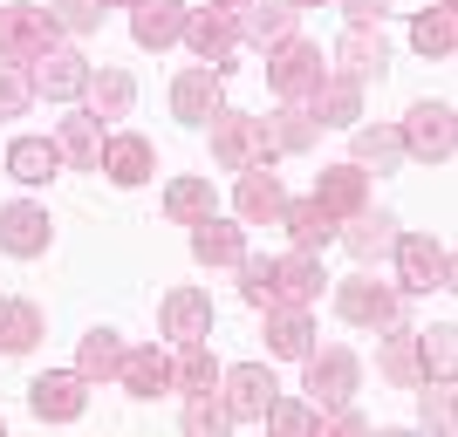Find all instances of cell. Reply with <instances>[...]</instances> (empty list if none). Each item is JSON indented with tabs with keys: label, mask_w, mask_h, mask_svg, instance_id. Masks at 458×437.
Listing matches in <instances>:
<instances>
[{
	"label": "cell",
	"mask_w": 458,
	"mask_h": 437,
	"mask_svg": "<svg viewBox=\"0 0 458 437\" xmlns=\"http://www.w3.org/2000/svg\"><path fill=\"white\" fill-rule=\"evenodd\" d=\"M322 76H328V62H322V48H315V41L281 35V41L267 48V82H274V96H281V103H308V96L322 89Z\"/></svg>",
	"instance_id": "cell-1"
},
{
	"label": "cell",
	"mask_w": 458,
	"mask_h": 437,
	"mask_svg": "<svg viewBox=\"0 0 458 437\" xmlns=\"http://www.w3.org/2000/svg\"><path fill=\"white\" fill-rule=\"evenodd\" d=\"M206 123H212V157H219L226 172L274 164V144H267V130H260V116H240V110H226V103H219Z\"/></svg>",
	"instance_id": "cell-2"
},
{
	"label": "cell",
	"mask_w": 458,
	"mask_h": 437,
	"mask_svg": "<svg viewBox=\"0 0 458 437\" xmlns=\"http://www.w3.org/2000/svg\"><path fill=\"white\" fill-rule=\"evenodd\" d=\"M308 403H315V410H343L349 397H356V382H363V362L349 356V349H308Z\"/></svg>",
	"instance_id": "cell-3"
},
{
	"label": "cell",
	"mask_w": 458,
	"mask_h": 437,
	"mask_svg": "<svg viewBox=\"0 0 458 437\" xmlns=\"http://www.w3.org/2000/svg\"><path fill=\"white\" fill-rule=\"evenodd\" d=\"M55 14H48V7H0V62H21V69H28V62L35 55H48V48H55Z\"/></svg>",
	"instance_id": "cell-4"
},
{
	"label": "cell",
	"mask_w": 458,
	"mask_h": 437,
	"mask_svg": "<svg viewBox=\"0 0 458 437\" xmlns=\"http://www.w3.org/2000/svg\"><path fill=\"white\" fill-rule=\"evenodd\" d=\"M335 315H343V322H356V328H390V322H403V294H397L390 281L356 273V281L335 287Z\"/></svg>",
	"instance_id": "cell-5"
},
{
	"label": "cell",
	"mask_w": 458,
	"mask_h": 437,
	"mask_svg": "<svg viewBox=\"0 0 458 437\" xmlns=\"http://www.w3.org/2000/svg\"><path fill=\"white\" fill-rule=\"evenodd\" d=\"M178 41H191V48H199V55H206L212 69L226 76L233 55H240V14H233V7H206V14H185V35H178Z\"/></svg>",
	"instance_id": "cell-6"
},
{
	"label": "cell",
	"mask_w": 458,
	"mask_h": 437,
	"mask_svg": "<svg viewBox=\"0 0 458 437\" xmlns=\"http://www.w3.org/2000/svg\"><path fill=\"white\" fill-rule=\"evenodd\" d=\"M403 157H424V164H445L452 157V144H458V130H452V110L445 103H418V110L403 116Z\"/></svg>",
	"instance_id": "cell-7"
},
{
	"label": "cell",
	"mask_w": 458,
	"mask_h": 437,
	"mask_svg": "<svg viewBox=\"0 0 458 437\" xmlns=\"http://www.w3.org/2000/svg\"><path fill=\"white\" fill-rule=\"evenodd\" d=\"M274 397H281V390H274L267 362H240V369H226V397H219V403H226L233 424H260Z\"/></svg>",
	"instance_id": "cell-8"
},
{
	"label": "cell",
	"mask_w": 458,
	"mask_h": 437,
	"mask_svg": "<svg viewBox=\"0 0 458 437\" xmlns=\"http://www.w3.org/2000/svg\"><path fill=\"white\" fill-rule=\"evenodd\" d=\"M28 403H35L41 424H76L82 410H89V382H82L76 369H55V376L28 382Z\"/></svg>",
	"instance_id": "cell-9"
},
{
	"label": "cell",
	"mask_w": 458,
	"mask_h": 437,
	"mask_svg": "<svg viewBox=\"0 0 458 437\" xmlns=\"http://www.w3.org/2000/svg\"><path fill=\"white\" fill-rule=\"evenodd\" d=\"M397 266H403V287H418V294H431V287H452V253L438 247V240H424V232H397Z\"/></svg>",
	"instance_id": "cell-10"
},
{
	"label": "cell",
	"mask_w": 458,
	"mask_h": 437,
	"mask_svg": "<svg viewBox=\"0 0 458 437\" xmlns=\"http://www.w3.org/2000/svg\"><path fill=\"white\" fill-rule=\"evenodd\" d=\"M383 35H377V21H349L343 35H335V76H349V82H369V76H383Z\"/></svg>",
	"instance_id": "cell-11"
},
{
	"label": "cell",
	"mask_w": 458,
	"mask_h": 437,
	"mask_svg": "<svg viewBox=\"0 0 458 437\" xmlns=\"http://www.w3.org/2000/svg\"><path fill=\"white\" fill-rule=\"evenodd\" d=\"M28 82H35V96H48V103H69V96H82V82H89V62H82L76 48H48V55L28 62Z\"/></svg>",
	"instance_id": "cell-12"
},
{
	"label": "cell",
	"mask_w": 458,
	"mask_h": 437,
	"mask_svg": "<svg viewBox=\"0 0 458 437\" xmlns=\"http://www.w3.org/2000/svg\"><path fill=\"white\" fill-rule=\"evenodd\" d=\"M233 206H240V219H247V226L281 219L287 191H281V178H274V164H247V172H240V191H233Z\"/></svg>",
	"instance_id": "cell-13"
},
{
	"label": "cell",
	"mask_w": 458,
	"mask_h": 437,
	"mask_svg": "<svg viewBox=\"0 0 458 437\" xmlns=\"http://www.w3.org/2000/svg\"><path fill=\"white\" fill-rule=\"evenodd\" d=\"M157 315H165V335H172V342H206L212 335V294H199V287H172Z\"/></svg>",
	"instance_id": "cell-14"
},
{
	"label": "cell",
	"mask_w": 458,
	"mask_h": 437,
	"mask_svg": "<svg viewBox=\"0 0 458 437\" xmlns=\"http://www.w3.org/2000/svg\"><path fill=\"white\" fill-rule=\"evenodd\" d=\"M219 103H226V82H219V69H212V62H199V69H185V76L172 82V110L185 116V123H206Z\"/></svg>",
	"instance_id": "cell-15"
},
{
	"label": "cell",
	"mask_w": 458,
	"mask_h": 437,
	"mask_svg": "<svg viewBox=\"0 0 458 437\" xmlns=\"http://www.w3.org/2000/svg\"><path fill=\"white\" fill-rule=\"evenodd\" d=\"M131 35L137 48H172L185 35V0H131Z\"/></svg>",
	"instance_id": "cell-16"
},
{
	"label": "cell",
	"mask_w": 458,
	"mask_h": 437,
	"mask_svg": "<svg viewBox=\"0 0 458 437\" xmlns=\"http://www.w3.org/2000/svg\"><path fill=\"white\" fill-rule=\"evenodd\" d=\"M96 172H110L116 185H144V178L157 172L151 137H137V130H123V137H103V164H96Z\"/></svg>",
	"instance_id": "cell-17"
},
{
	"label": "cell",
	"mask_w": 458,
	"mask_h": 437,
	"mask_svg": "<svg viewBox=\"0 0 458 437\" xmlns=\"http://www.w3.org/2000/svg\"><path fill=\"white\" fill-rule=\"evenodd\" d=\"M281 226H287V240H294L301 253H322L328 240H335V226H343V219H335L322 198H287V206H281Z\"/></svg>",
	"instance_id": "cell-18"
},
{
	"label": "cell",
	"mask_w": 458,
	"mask_h": 437,
	"mask_svg": "<svg viewBox=\"0 0 458 437\" xmlns=\"http://www.w3.org/2000/svg\"><path fill=\"white\" fill-rule=\"evenodd\" d=\"M48 240H55V226H48V212H41V206H7V212H0V247L14 253V260L48 253Z\"/></svg>",
	"instance_id": "cell-19"
},
{
	"label": "cell",
	"mask_w": 458,
	"mask_h": 437,
	"mask_svg": "<svg viewBox=\"0 0 458 437\" xmlns=\"http://www.w3.org/2000/svg\"><path fill=\"white\" fill-rule=\"evenodd\" d=\"M335 240H343L349 253H356V260H390V247H397V219H390V212H356V219H349V226H335Z\"/></svg>",
	"instance_id": "cell-20"
},
{
	"label": "cell",
	"mask_w": 458,
	"mask_h": 437,
	"mask_svg": "<svg viewBox=\"0 0 458 437\" xmlns=\"http://www.w3.org/2000/svg\"><path fill=\"white\" fill-rule=\"evenodd\" d=\"M315 198H322L335 219H356V212L369 206V172L363 164H328V172L315 178Z\"/></svg>",
	"instance_id": "cell-21"
},
{
	"label": "cell",
	"mask_w": 458,
	"mask_h": 437,
	"mask_svg": "<svg viewBox=\"0 0 458 437\" xmlns=\"http://www.w3.org/2000/svg\"><path fill=\"white\" fill-rule=\"evenodd\" d=\"M267 349H274V356H287V362H301L308 349H315V322H308L301 301L267 307Z\"/></svg>",
	"instance_id": "cell-22"
},
{
	"label": "cell",
	"mask_w": 458,
	"mask_h": 437,
	"mask_svg": "<svg viewBox=\"0 0 458 437\" xmlns=\"http://www.w3.org/2000/svg\"><path fill=\"white\" fill-rule=\"evenodd\" d=\"M294 21H301V7H294V0H247V7H240V41L274 48L281 35H294Z\"/></svg>",
	"instance_id": "cell-23"
},
{
	"label": "cell",
	"mask_w": 458,
	"mask_h": 437,
	"mask_svg": "<svg viewBox=\"0 0 458 437\" xmlns=\"http://www.w3.org/2000/svg\"><path fill=\"white\" fill-rule=\"evenodd\" d=\"M274 281H281V301H301V307H315L322 301V253H287V260H274Z\"/></svg>",
	"instance_id": "cell-24"
},
{
	"label": "cell",
	"mask_w": 458,
	"mask_h": 437,
	"mask_svg": "<svg viewBox=\"0 0 458 437\" xmlns=\"http://www.w3.org/2000/svg\"><path fill=\"white\" fill-rule=\"evenodd\" d=\"M191 253H199V260L206 266H240L247 260V232L240 226H226V219H199V226H191Z\"/></svg>",
	"instance_id": "cell-25"
},
{
	"label": "cell",
	"mask_w": 458,
	"mask_h": 437,
	"mask_svg": "<svg viewBox=\"0 0 458 437\" xmlns=\"http://www.w3.org/2000/svg\"><path fill=\"white\" fill-rule=\"evenodd\" d=\"M116 376H123L131 397H165V390H172V356H165V349H123V369H116Z\"/></svg>",
	"instance_id": "cell-26"
},
{
	"label": "cell",
	"mask_w": 458,
	"mask_h": 437,
	"mask_svg": "<svg viewBox=\"0 0 458 437\" xmlns=\"http://www.w3.org/2000/svg\"><path fill=\"white\" fill-rule=\"evenodd\" d=\"M7 172H14L21 185H48V178L62 172L55 137H14V144H7Z\"/></svg>",
	"instance_id": "cell-27"
},
{
	"label": "cell",
	"mask_w": 458,
	"mask_h": 437,
	"mask_svg": "<svg viewBox=\"0 0 458 437\" xmlns=\"http://www.w3.org/2000/svg\"><path fill=\"white\" fill-rule=\"evenodd\" d=\"M55 151L69 157L76 172H96V164H103V116H62Z\"/></svg>",
	"instance_id": "cell-28"
},
{
	"label": "cell",
	"mask_w": 458,
	"mask_h": 437,
	"mask_svg": "<svg viewBox=\"0 0 458 437\" xmlns=\"http://www.w3.org/2000/svg\"><path fill=\"white\" fill-rule=\"evenodd\" d=\"M308 110H315V123H356L363 116V82H349V76H322V89L308 96Z\"/></svg>",
	"instance_id": "cell-29"
},
{
	"label": "cell",
	"mask_w": 458,
	"mask_h": 437,
	"mask_svg": "<svg viewBox=\"0 0 458 437\" xmlns=\"http://www.w3.org/2000/svg\"><path fill=\"white\" fill-rule=\"evenodd\" d=\"M82 96H89V116H131V103H137V82L123 76V69H89Z\"/></svg>",
	"instance_id": "cell-30"
},
{
	"label": "cell",
	"mask_w": 458,
	"mask_h": 437,
	"mask_svg": "<svg viewBox=\"0 0 458 437\" xmlns=\"http://www.w3.org/2000/svg\"><path fill=\"white\" fill-rule=\"evenodd\" d=\"M383 376L403 382V390H418V382H424V369H418V328L390 322V335H383Z\"/></svg>",
	"instance_id": "cell-31"
},
{
	"label": "cell",
	"mask_w": 458,
	"mask_h": 437,
	"mask_svg": "<svg viewBox=\"0 0 458 437\" xmlns=\"http://www.w3.org/2000/svg\"><path fill=\"white\" fill-rule=\"evenodd\" d=\"M260 130H267L274 157H281V151H308V144H315V130H322V123H315V116H308L301 103H287V110L260 116Z\"/></svg>",
	"instance_id": "cell-32"
},
{
	"label": "cell",
	"mask_w": 458,
	"mask_h": 437,
	"mask_svg": "<svg viewBox=\"0 0 458 437\" xmlns=\"http://www.w3.org/2000/svg\"><path fill=\"white\" fill-rule=\"evenodd\" d=\"M116 369H123V335H110V328H96V335H82L76 376H82V382H110Z\"/></svg>",
	"instance_id": "cell-33"
},
{
	"label": "cell",
	"mask_w": 458,
	"mask_h": 437,
	"mask_svg": "<svg viewBox=\"0 0 458 437\" xmlns=\"http://www.w3.org/2000/svg\"><path fill=\"white\" fill-rule=\"evenodd\" d=\"M35 342H41V307L35 301H0V349L28 356Z\"/></svg>",
	"instance_id": "cell-34"
},
{
	"label": "cell",
	"mask_w": 458,
	"mask_h": 437,
	"mask_svg": "<svg viewBox=\"0 0 458 437\" xmlns=\"http://www.w3.org/2000/svg\"><path fill=\"white\" fill-rule=\"evenodd\" d=\"M212 382H219L212 349H206V342H178V356H172V390H178V397H191V390H212Z\"/></svg>",
	"instance_id": "cell-35"
},
{
	"label": "cell",
	"mask_w": 458,
	"mask_h": 437,
	"mask_svg": "<svg viewBox=\"0 0 458 437\" xmlns=\"http://www.w3.org/2000/svg\"><path fill=\"white\" fill-rule=\"evenodd\" d=\"M411 41H418V55L445 62V55L458 48V21H452V7H431V14H418V21H411Z\"/></svg>",
	"instance_id": "cell-36"
},
{
	"label": "cell",
	"mask_w": 458,
	"mask_h": 437,
	"mask_svg": "<svg viewBox=\"0 0 458 437\" xmlns=\"http://www.w3.org/2000/svg\"><path fill=\"white\" fill-rule=\"evenodd\" d=\"M349 130H356V164H397L403 157V137L390 130V123H349Z\"/></svg>",
	"instance_id": "cell-37"
},
{
	"label": "cell",
	"mask_w": 458,
	"mask_h": 437,
	"mask_svg": "<svg viewBox=\"0 0 458 437\" xmlns=\"http://www.w3.org/2000/svg\"><path fill=\"white\" fill-rule=\"evenodd\" d=\"M452 335H458V328H418V369L431 382H452V362H458Z\"/></svg>",
	"instance_id": "cell-38"
},
{
	"label": "cell",
	"mask_w": 458,
	"mask_h": 437,
	"mask_svg": "<svg viewBox=\"0 0 458 437\" xmlns=\"http://www.w3.org/2000/svg\"><path fill=\"white\" fill-rule=\"evenodd\" d=\"M165 212H172L178 226H199V219L212 212V185L206 178H178V185L165 191Z\"/></svg>",
	"instance_id": "cell-39"
},
{
	"label": "cell",
	"mask_w": 458,
	"mask_h": 437,
	"mask_svg": "<svg viewBox=\"0 0 458 437\" xmlns=\"http://www.w3.org/2000/svg\"><path fill=\"white\" fill-rule=\"evenodd\" d=\"M226 403H219V390H191V397H185V431L191 437H219V431H226Z\"/></svg>",
	"instance_id": "cell-40"
},
{
	"label": "cell",
	"mask_w": 458,
	"mask_h": 437,
	"mask_svg": "<svg viewBox=\"0 0 458 437\" xmlns=\"http://www.w3.org/2000/svg\"><path fill=\"white\" fill-rule=\"evenodd\" d=\"M260 424H267V431H281V437H308V431H322V410H315V403H287V397H274Z\"/></svg>",
	"instance_id": "cell-41"
},
{
	"label": "cell",
	"mask_w": 458,
	"mask_h": 437,
	"mask_svg": "<svg viewBox=\"0 0 458 437\" xmlns=\"http://www.w3.org/2000/svg\"><path fill=\"white\" fill-rule=\"evenodd\" d=\"M240 294H247L253 307H281V281H274V260H240Z\"/></svg>",
	"instance_id": "cell-42"
},
{
	"label": "cell",
	"mask_w": 458,
	"mask_h": 437,
	"mask_svg": "<svg viewBox=\"0 0 458 437\" xmlns=\"http://www.w3.org/2000/svg\"><path fill=\"white\" fill-rule=\"evenodd\" d=\"M48 14H55L62 35H96V21H103V0H48Z\"/></svg>",
	"instance_id": "cell-43"
},
{
	"label": "cell",
	"mask_w": 458,
	"mask_h": 437,
	"mask_svg": "<svg viewBox=\"0 0 458 437\" xmlns=\"http://www.w3.org/2000/svg\"><path fill=\"white\" fill-rule=\"evenodd\" d=\"M35 103V82H28V69L21 62H0V116H21Z\"/></svg>",
	"instance_id": "cell-44"
},
{
	"label": "cell",
	"mask_w": 458,
	"mask_h": 437,
	"mask_svg": "<svg viewBox=\"0 0 458 437\" xmlns=\"http://www.w3.org/2000/svg\"><path fill=\"white\" fill-rule=\"evenodd\" d=\"M418 417H424V424H438V431H452V397H445V382H431V397H424Z\"/></svg>",
	"instance_id": "cell-45"
},
{
	"label": "cell",
	"mask_w": 458,
	"mask_h": 437,
	"mask_svg": "<svg viewBox=\"0 0 458 437\" xmlns=\"http://www.w3.org/2000/svg\"><path fill=\"white\" fill-rule=\"evenodd\" d=\"M349 7V21H383V7H390V0H343Z\"/></svg>",
	"instance_id": "cell-46"
},
{
	"label": "cell",
	"mask_w": 458,
	"mask_h": 437,
	"mask_svg": "<svg viewBox=\"0 0 458 437\" xmlns=\"http://www.w3.org/2000/svg\"><path fill=\"white\" fill-rule=\"evenodd\" d=\"M212 7H233V14H240V7H247V0H212Z\"/></svg>",
	"instance_id": "cell-47"
},
{
	"label": "cell",
	"mask_w": 458,
	"mask_h": 437,
	"mask_svg": "<svg viewBox=\"0 0 458 437\" xmlns=\"http://www.w3.org/2000/svg\"><path fill=\"white\" fill-rule=\"evenodd\" d=\"M103 7H131V0H103Z\"/></svg>",
	"instance_id": "cell-48"
},
{
	"label": "cell",
	"mask_w": 458,
	"mask_h": 437,
	"mask_svg": "<svg viewBox=\"0 0 458 437\" xmlns=\"http://www.w3.org/2000/svg\"><path fill=\"white\" fill-rule=\"evenodd\" d=\"M294 7H322V0H294Z\"/></svg>",
	"instance_id": "cell-49"
},
{
	"label": "cell",
	"mask_w": 458,
	"mask_h": 437,
	"mask_svg": "<svg viewBox=\"0 0 458 437\" xmlns=\"http://www.w3.org/2000/svg\"><path fill=\"white\" fill-rule=\"evenodd\" d=\"M0 431H7V424H0Z\"/></svg>",
	"instance_id": "cell-50"
}]
</instances>
